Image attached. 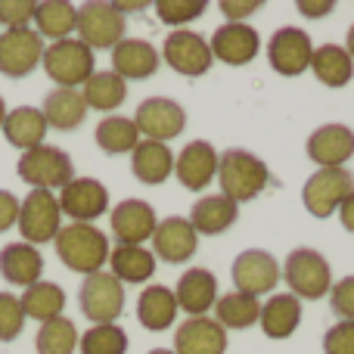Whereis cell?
<instances>
[{
    "mask_svg": "<svg viewBox=\"0 0 354 354\" xmlns=\"http://www.w3.org/2000/svg\"><path fill=\"white\" fill-rule=\"evenodd\" d=\"M112 72L124 81H147L159 72V50L143 37H124L112 47Z\"/></svg>",
    "mask_w": 354,
    "mask_h": 354,
    "instance_id": "obj_23",
    "label": "cell"
},
{
    "mask_svg": "<svg viewBox=\"0 0 354 354\" xmlns=\"http://www.w3.org/2000/svg\"><path fill=\"white\" fill-rule=\"evenodd\" d=\"M41 68L47 72V78L56 87H66V91H81L87 84L93 72H97V62H93V50L84 47L78 37H66V41H53L44 50Z\"/></svg>",
    "mask_w": 354,
    "mask_h": 354,
    "instance_id": "obj_3",
    "label": "cell"
},
{
    "mask_svg": "<svg viewBox=\"0 0 354 354\" xmlns=\"http://www.w3.org/2000/svg\"><path fill=\"white\" fill-rule=\"evenodd\" d=\"M330 305H333V314H339L342 320H351L354 324V274L342 277L339 283H333Z\"/></svg>",
    "mask_w": 354,
    "mask_h": 354,
    "instance_id": "obj_44",
    "label": "cell"
},
{
    "mask_svg": "<svg viewBox=\"0 0 354 354\" xmlns=\"http://www.w3.org/2000/svg\"><path fill=\"white\" fill-rule=\"evenodd\" d=\"M56 258L75 274H100L109 264V236L97 224H62L53 239Z\"/></svg>",
    "mask_w": 354,
    "mask_h": 354,
    "instance_id": "obj_1",
    "label": "cell"
},
{
    "mask_svg": "<svg viewBox=\"0 0 354 354\" xmlns=\"http://www.w3.org/2000/svg\"><path fill=\"white\" fill-rule=\"evenodd\" d=\"M81 354H128V333L118 324H97L78 339Z\"/></svg>",
    "mask_w": 354,
    "mask_h": 354,
    "instance_id": "obj_39",
    "label": "cell"
},
{
    "mask_svg": "<svg viewBox=\"0 0 354 354\" xmlns=\"http://www.w3.org/2000/svg\"><path fill=\"white\" fill-rule=\"evenodd\" d=\"M205 0H159L156 3V12L165 25H174V28H183L187 22L199 19L205 12Z\"/></svg>",
    "mask_w": 354,
    "mask_h": 354,
    "instance_id": "obj_40",
    "label": "cell"
},
{
    "mask_svg": "<svg viewBox=\"0 0 354 354\" xmlns=\"http://www.w3.org/2000/svg\"><path fill=\"white\" fill-rule=\"evenodd\" d=\"M134 124L143 140L168 143L183 134V128H187V112H183L180 103H174V100H168V97H149L137 106Z\"/></svg>",
    "mask_w": 354,
    "mask_h": 354,
    "instance_id": "obj_14",
    "label": "cell"
},
{
    "mask_svg": "<svg viewBox=\"0 0 354 354\" xmlns=\"http://www.w3.org/2000/svg\"><path fill=\"white\" fill-rule=\"evenodd\" d=\"M93 140H97V147L103 149L106 156H124V153H134L143 137H140V131H137L134 118L106 115L103 122L97 124V131H93Z\"/></svg>",
    "mask_w": 354,
    "mask_h": 354,
    "instance_id": "obj_37",
    "label": "cell"
},
{
    "mask_svg": "<svg viewBox=\"0 0 354 354\" xmlns=\"http://www.w3.org/2000/svg\"><path fill=\"white\" fill-rule=\"evenodd\" d=\"M345 50H348V56L354 59V22H351V28H348V37H345Z\"/></svg>",
    "mask_w": 354,
    "mask_h": 354,
    "instance_id": "obj_50",
    "label": "cell"
},
{
    "mask_svg": "<svg viewBox=\"0 0 354 354\" xmlns=\"http://www.w3.org/2000/svg\"><path fill=\"white\" fill-rule=\"evenodd\" d=\"M258 317H261V301L255 295L233 289L227 295H218V301H214V320L224 330H249L258 324Z\"/></svg>",
    "mask_w": 354,
    "mask_h": 354,
    "instance_id": "obj_36",
    "label": "cell"
},
{
    "mask_svg": "<svg viewBox=\"0 0 354 354\" xmlns=\"http://www.w3.org/2000/svg\"><path fill=\"white\" fill-rule=\"evenodd\" d=\"M44 37L35 28H3L0 31V75L6 78H28L44 59Z\"/></svg>",
    "mask_w": 354,
    "mask_h": 354,
    "instance_id": "obj_10",
    "label": "cell"
},
{
    "mask_svg": "<svg viewBox=\"0 0 354 354\" xmlns=\"http://www.w3.org/2000/svg\"><path fill=\"white\" fill-rule=\"evenodd\" d=\"M162 59L183 78H199V75H205L212 68L214 56L202 35H196L189 28H174L162 44Z\"/></svg>",
    "mask_w": 354,
    "mask_h": 354,
    "instance_id": "obj_13",
    "label": "cell"
},
{
    "mask_svg": "<svg viewBox=\"0 0 354 354\" xmlns=\"http://www.w3.org/2000/svg\"><path fill=\"white\" fill-rule=\"evenodd\" d=\"M324 354H354V324L339 320L324 333Z\"/></svg>",
    "mask_w": 354,
    "mask_h": 354,
    "instance_id": "obj_43",
    "label": "cell"
},
{
    "mask_svg": "<svg viewBox=\"0 0 354 354\" xmlns=\"http://www.w3.org/2000/svg\"><path fill=\"white\" fill-rule=\"evenodd\" d=\"M218 183L221 196L239 205V202H252L264 193V187L270 183V171L249 149H227L218 159Z\"/></svg>",
    "mask_w": 354,
    "mask_h": 354,
    "instance_id": "obj_2",
    "label": "cell"
},
{
    "mask_svg": "<svg viewBox=\"0 0 354 354\" xmlns=\"http://www.w3.org/2000/svg\"><path fill=\"white\" fill-rule=\"evenodd\" d=\"M16 174L19 180H25L31 189H62L68 180H75V165H72V156L59 147H35L28 153L19 156L16 162Z\"/></svg>",
    "mask_w": 354,
    "mask_h": 354,
    "instance_id": "obj_4",
    "label": "cell"
},
{
    "mask_svg": "<svg viewBox=\"0 0 354 354\" xmlns=\"http://www.w3.org/2000/svg\"><path fill=\"white\" fill-rule=\"evenodd\" d=\"M109 274L118 283H147L156 274V255L147 245H115L109 249Z\"/></svg>",
    "mask_w": 354,
    "mask_h": 354,
    "instance_id": "obj_31",
    "label": "cell"
},
{
    "mask_svg": "<svg viewBox=\"0 0 354 354\" xmlns=\"http://www.w3.org/2000/svg\"><path fill=\"white\" fill-rule=\"evenodd\" d=\"M227 330L214 317H187L174 333V354H224Z\"/></svg>",
    "mask_w": 354,
    "mask_h": 354,
    "instance_id": "obj_22",
    "label": "cell"
},
{
    "mask_svg": "<svg viewBox=\"0 0 354 354\" xmlns=\"http://www.w3.org/2000/svg\"><path fill=\"white\" fill-rule=\"evenodd\" d=\"M199 249V233L193 230L187 218H165L159 221L153 233V255L165 264H187Z\"/></svg>",
    "mask_w": 354,
    "mask_h": 354,
    "instance_id": "obj_19",
    "label": "cell"
},
{
    "mask_svg": "<svg viewBox=\"0 0 354 354\" xmlns=\"http://www.w3.org/2000/svg\"><path fill=\"white\" fill-rule=\"evenodd\" d=\"M78 305L81 314L97 324H115L124 311V286L109 274V270H100V274L84 277L78 289Z\"/></svg>",
    "mask_w": 354,
    "mask_h": 354,
    "instance_id": "obj_9",
    "label": "cell"
},
{
    "mask_svg": "<svg viewBox=\"0 0 354 354\" xmlns=\"http://www.w3.org/2000/svg\"><path fill=\"white\" fill-rule=\"evenodd\" d=\"M149 354H174V348H153Z\"/></svg>",
    "mask_w": 354,
    "mask_h": 354,
    "instance_id": "obj_52",
    "label": "cell"
},
{
    "mask_svg": "<svg viewBox=\"0 0 354 354\" xmlns=\"http://www.w3.org/2000/svg\"><path fill=\"white\" fill-rule=\"evenodd\" d=\"M236 218H239L236 202H230L221 193H212V196H202V199L193 202L187 221L193 224V230L199 233V236H218V233L230 230V227L236 224Z\"/></svg>",
    "mask_w": 354,
    "mask_h": 354,
    "instance_id": "obj_25",
    "label": "cell"
},
{
    "mask_svg": "<svg viewBox=\"0 0 354 354\" xmlns=\"http://www.w3.org/2000/svg\"><path fill=\"white\" fill-rule=\"evenodd\" d=\"M311 72L320 84L345 87L354 78V59L348 56V50L339 47V44H320V47H314Z\"/></svg>",
    "mask_w": 354,
    "mask_h": 354,
    "instance_id": "obj_33",
    "label": "cell"
},
{
    "mask_svg": "<svg viewBox=\"0 0 354 354\" xmlns=\"http://www.w3.org/2000/svg\"><path fill=\"white\" fill-rule=\"evenodd\" d=\"M351 193H354V174L348 168H317L301 187V202H305L308 214L324 221L333 212H339Z\"/></svg>",
    "mask_w": 354,
    "mask_h": 354,
    "instance_id": "obj_8",
    "label": "cell"
},
{
    "mask_svg": "<svg viewBox=\"0 0 354 354\" xmlns=\"http://www.w3.org/2000/svg\"><path fill=\"white\" fill-rule=\"evenodd\" d=\"M78 41L91 50H112L124 41L128 19L109 0H87L78 6Z\"/></svg>",
    "mask_w": 354,
    "mask_h": 354,
    "instance_id": "obj_6",
    "label": "cell"
},
{
    "mask_svg": "<svg viewBox=\"0 0 354 354\" xmlns=\"http://www.w3.org/2000/svg\"><path fill=\"white\" fill-rule=\"evenodd\" d=\"M109 224L118 245H143L147 239H153L159 218H156V208L147 199H124L112 208Z\"/></svg>",
    "mask_w": 354,
    "mask_h": 354,
    "instance_id": "obj_17",
    "label": "cell"
},
{
    "mask_svg": "<svg viewBox=\"0 0 354 354\" xmlns=\"http://www.w3.org/2000/svg\"><path fill=\"white\" fill-rule=\"evenodd\" d=\"M261 0H221V12L227 16V22H245V16L261 10Z\"/></svg>",
    "mask_w": 354,
    "mask_h": 354,
    "instance_id": "obj_45",
    "label": "cell"
},
{
    "mask_svg": "<svg viewBox=\"0 0 354 354\" xmlns=\"http://www.w3.org/2000/svg\"><path fill=\"white\" fill-rule=\"evenodd\" d=\"M59 208L72 224H93L100 214L109 212V189L97 177H75L59 189Z\"/></svg>",
    "mask_w": 354,
    "mask_h": 354,
    "instance_id": "obj_15",
    "label": "cell"
},
{
    "mask_svg": "<svg viewBox=\"0 0 354 354\" xmlns=\"http://www.w3.org/2000/svg\"><path fill=\"white\" fill-rule=\"evenodd\" d=\"M19 233L22 243L41 245V243H53L56 233L62 230V208L59 199L47 189H31L22 202H19Z\"/></svg>",
    "mask_w": 354,
    "mask_h": 354,
    "instance_id": "obj_7",
    "label": "cell"
},
{
    "mask_svg": "<svg viewBox=\"0 0 354 354\" xmlns=\"http://www.w3.org/2000/svg\"><path fill=\"white\" fill-rule=\"evenodd\" d=\"M258 324H261V330L268 339H277V342H280V339H289L301 324V301L295 299L292 292H274L261 305Z\"/></svg>",
    "mask_w": 354,
    "mask_h": 354,
    "instance_id": "obj_28",
    "label": "cell"
},
{
    "mask_svg": "<svg viewBox=\"0 0 354 354\" xmlns=\"http://www.w3.org/2000/svg\"><path fill=\"white\" fill-rule=\"evenodd\" d=\"M177 311H180V308H177L174 289L162 286V283L147 286L140 292V299H137V320H140V326L149 333L168 330L177 320Z\"/></svg>",
    "mask_w": 354,
    "mask_h": 354,
    "instance_id": "obj_29",
    "label": "cell"
},
{
    "mask_svg": "<svg viewBox=\"0 0 354 354\" xmlns=\"http://www.w3.org/2000/svg\"><path fill=\"white\" fill-rule=\"evenodd\" d=\"M283 280H286L289 292L299 301L301 299L317 301L324 295H330L333 270L317 249H295V252H289L286 264H283Z\"/></svg>",
    "mask_w": 354,
    "mask_h": 354,
    "instance_id": "obj_5",
    "label": "cell"
},
{
    "mask_svg": "<svg viewBox=\"0 0 354 354\" xmlns=\"http://www.w3.org/2000/svg\"><path fill=\"white\" fill-rule=\"evenodd\" d=\"M19 224V199L10 189H0V233L12 230Z\"/></svg>",
    "mask_w": 354,
    "mask_h": 354,
    "instance_id": "obj_46",
    "label": "cell"
},
{
    "mask_svg": "<svg viewBox=\"0 0 354 354\" xmlns=\"http://www.w3.org/2000/svg\"><path fill=\"white\" fill-rule=\"evenodd\" d=\"M35 0H0V25L3 28H28L35 22Z\"/></svg>",
    "mask_w": 354,
    "mask_h": 354,
    "instance_id": "obj_42",
    "label": "cell"
},
{
    "mask_svg": "<svg viewBox=\"0 0 354 354\" xmlns=\"http://www.w3.org/2000/svg\"><path fill=\"white\" fill-rule=\"evenodd\" d=\"M208 47H212L214 59H221L224 66L239 68V66H249L258 56L261 37H258V31L249 22H224L214 28Z\"/></svg>",
    "mask_w": 354,
    "mask_h": 354,
    "instance_id": "obj_16",
    "label": "cell"
},
{
    "mask_svg": "<svg viewBox=\"0 0 354 354\" xmlns=\"http://www.w3.org/2000/svg\"><path fill=\"white\" fill-rule=\"evenodd\" d=\"M131 174L147 187H159L174 174V153L168 143L140 140L131 153Z\"/></svg>",
    "mask_w": 354,
    "mask_h": 354,
    "instance_id": "obj_26",
    "label": "cell"
},
{
    "mask_svg": "<svg viewBox=\"0 0 354 354\" xmlns=\"http://www.w3.org/2000/svg\"><path fill=\"white\" fill-rule=\"evenodd\" d=\"M78 326L62 314V317H53L47 324L37 326L35 336V351L37 354H75L78 351Z\"/></svg>",
    "mask_w": 354,
    "mask_h": 354,
    "instance_id": "obj_38",
    "label": "cell"
},
{
    "mask_svg": "<svg viewBox=\"0 0 354 354\" xmlns=\"http://www.w3.org/2000/svg\"><path fill=\"white\" fill-rule=\"evenodd\" d=\"M118 6V12L122 16H128V12H140V10H147V3L143 0H137V3H115Z\"/></svg>",
    "mask_w": 354,
    "mask_h": 354,
    "instance_id": "obj_49",
    "label": "cell"
},
{
    "mask_svg": "<svg viewBox=\"0 0 354 354\" xmlns=\"http://www.w3.org/2000/svg\"><path fill=\"white\" fill-rule=\"evenodd\" d=\"M19 301H22L25 317L37 320V324L62 317V311H66V292H62V286L53 280H37L35 286L22 289V299Z\"/></svg>",
    "mask_w": 354,
    "mask_h": 354,
    "instance_id": "obj_34",
    "label": "cell"
},
{
    "mask_svg": "<svg viewBox=\"0 0 354 354\" xmlns=\"http://www.w3.org/2000/svg\"><path fill=\"white\" fill-rule=\"evenodd\" d=\"M25 311L19 295L12 292H0V342H12V339L22 336L25 330Z\"/></svg>",
    "mask_w": 354,
    "mask_h": 354,
    "instance_id": "obj_41",
    "label": "cell"
},
{
    "mask_svg": "<svg viewBox=\"0 0 354 354\" xmlns=\"http://www.w3.org/2000/svg\"><path fill=\"white\" fill-rule=\"evenodd\" d=\"M336 10L333 0H299V12H305L308 19H324Z\"/></svg>",
    "mask_w": 354,
    "mask_h": 354,
    "instance_id": "obj_47",
    "label": "cell"
},
{
    "mask_svg": "<svg viewBox=\"0 0 354 354\" xmlns=\"http://www.w3.org/2000/svg\"><path fill=\"white\" fill-rule=\"evenodd\" d=\"M75 28H78V6L68 0H41L35 6V31L50 44L72 37Z\"/></svg>",
    "mask_w": 354,
    "mask_h": 354,
    "instance_id": "obj_32",
    "label": "cell"
},
{
    "mask_svg": "<svg viewBox=\"0 0 354 354\" xmlns=\"http://www.w3.org/2000/svg\"><path fill=\"white\" fill-rule=\"evenodd\" d=\"M308 159L320 168H345L354 156V131L348 124H324L308 137Z\"/></svg>",
    "mask_w": 354,
    "mask_h": 354,
    "instance_id": "obj_21",
    "label": "cell"
},
{
    "mask_svg": "<svg viewBox=\"0 0 354 354\" xmlns=\"http://www.w3.org/2000/svg\"><path fill=\"white\" fill-rule=\"evenodd\" d=\"M218 149L208 140H193L174 156V177L183 189H208V183L218 177Z\"/></svg>",
    "mask_w": 354,
    "mask_h": 354,
    "instance_id": "obj_18",
    "label": "cell"
},
{
    "mask_svg": "<svg viewBox=\"0 0 354 354\" xmlns=\"http://www.w3.org/2000/svg\"><path fill=\"white\" fill-rule=\"evenodd\" d=\"M177 308L189 317H208V311L218 301V277L205 268H189L180 274L174 286Z\"/></svg>",
    "mask_w": 354,
    "mask_h": 354,
    "instance_id": "obj_20",
    "label": "cell"
},
{
    "mask_svg": "<svg viewBox=\"0 0 354 354\" xmlns=\"http://www.w3.org/2000/svg\"><path fill=\"white\" fill-rule=\"evenodd\" d=\"M3 137L10 147L28 149L44 147V137H47V122H44V112L37 106H16V109L6 112V122H3Z\"/></svg>",
    "mask_w": 354,
    "mask_h": 354,
    "instance_id": "obj_27",
    "label": "cell"
},
{
    "mask_svg": "<svg viewBox=\"0 0 354 354\" xmlns=\"http://www.w3.org/2000/svg\"><path fill=\"white\" fill-rule=\"evenodd\" d=\"M230 277H233L236 292L261 299V295H270L277 286H280L283 270H280V264H277V258L270 255V252L245 249V252H239L236 261H233Z\"/></svg>",
    "mask_w": 354,
    "mask_h": 354,
    "instance_id": "obj_12",
    "label": "cell"
},
{
    "mask_svg": "<svg viewBox=\"0 0 354 354\" xmlns=\"http://www.w3.org/2000/svg\"><path fill=\"white\" fill-rule=\"evenodd\" d=\"M44 122L53 131H75L81 128V122L87 118V103L81 97V91H66V87H56L44 97L41 103Z\"/></svg>",
    "mask_w": 354,
    "mask_h": 354,
    "instance_id": "obj_30",
    "label": "cell"
},
{
    "mask_svg": "<svg viewBox=\"0 0 354 354\" xmlns=\"http://www.w3.org/2000/svg\"><path fill=\"white\" fill-rule=\"evenodd\" d=\"M339 221H342V227L348 233H354V193L348 196V199L342 202V208H339Z\"/></svg>",
    "mask_w": 354,
    "mask_h": 354,
    "instance_id": "obj_48",
    "label": "cell"
},
{
    "mask_svg": "<svg viewBox=\"0 0 354 354\" xmlns=\"http://www.w3.org/2000/svg\"><path fill=\"white\" fill-rule=\"evenodd\" d=\"M311 56H314V41L299 25H283L268 41V62L283 78H295V75L308 72Z\"/></svg>",
    "mask_w": 354,
    "mask_h": 354,
    "instance_id": "obj_11",
    "label": "cell"
},
{
    "mask_svg": "<svg viewBox=\"0 0 354 354\" xmlns=\"http://www.w3.org/2000/svg\"><path fill=\"white\" fill-rule=\"evenodd\" d=\"M44 274V255L31 243H10L0 249V277L10 286H35Z\"/></svg>",
    "mask_w": 354,
    "mask_h": 354,
    "instance_id": "obj_24",
    "label": "cell"
},
{
    "mask_svg": "<svg viewBox=\"0 0 354 354\" xmlns=\"http://www.w3.org/2000/svg\"><path fill=\"white\" fill-rule=\"evenodd\" d=\"M81 97H84L87 109L97 112H115L118 106L128 100V81L118 78L115 72H93L87 78V84L81 87Z\"/></svg>",
    "mask_w": 354,
    "mask_h": 354,
    "instance_id": "obj_35",
    "label": "cell"
},
{
    "mask_svg": "<svg viewBox=\"0 0 354 354\" xmlns=\"http://www.w3.org/2000/svg\"><path fill=\"white\" fill-rule=\"evenodd\" d=\"M6 112H10V109H6L3 97H0V128H3V122H6Z\"/></svg>",
    "mask_w": 354,
    "mask_h": 354,
    "instance_id": "obj_51",
    "label": "cell"
}]
</instances>
